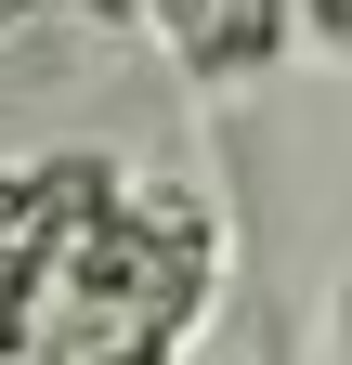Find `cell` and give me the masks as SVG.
<instances>
[{
  "label": "cell",
  "instance_id": "3",
  "mask_svg": "<svg viewBox=\"0 0 352 365\" xmlns=\"http://www.w3.org/2000/svg\"><path fill=\"white\" fill-rule=\"evenodd\" d=\"M326 365H352V274H339V300H326Z\"/></svg>",
  "mask_w": 352,
  "mask_h": 365
},
{
  "label": "cell",
  "instance_id": "1",
  "mask_svg": "<svg viewBox=\"0 0 352 365\" xmlns=\"http://www.w3.org/2000/svg\"><path fill=\"white\" fill-rule=\"evenodd\" d=\"M287 39H300V14H287V0H209V26L183 39V78L222 105L235 78H261V66L287 53Z\"/></svg>",
  "mask_w": 352,
  "mask_h": 365
},
{
  "label": "cell",
  "instance_id": "2",
  "mask_svg": "<svg viewBox=\"0 0 352 365\" xmlns=\"http://www.w3.org/2000/svg\"><path fill=\"white\" fill-rule=\"evenodd\" d=\"M300 14V39H314V53H352V0H287Z\"/></svg>",
  "mask_w": 352,
  "mask_h": 365
}]
</instances>
